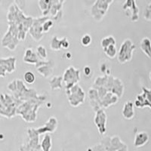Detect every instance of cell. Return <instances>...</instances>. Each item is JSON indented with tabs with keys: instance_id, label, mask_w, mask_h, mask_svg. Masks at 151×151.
Returning <instances> with one entry per match:
<instances>
[{
	"instance_id": "1",
	"label": "cell",
	"mask_w": 151,
	"mask_h": 151,
	"mask_svg": "<svg viewBox=\"0 0 151 151\" xmlns=\"http://www.w3.org/2000/svg\"><path fill=\"white\" fill-rule=\"evenodd\" d=\"M134 48L135 45H134V43L130 40H125L122 43L120 48L119 49L118 55H117L118 61L121 64H124L132 60Z\"/></svg>"
},
{
	"instance_id": "2",
	"label": "cell",
	"mask_w": 151,
	"mask_h": 151,
	"mask_svg": "<svg viewBox=\"0 0 151 151\" xmlns=\"http://www.w3.org/2000/svg\"><path fill=\"white\" fill-rule=\"evenodd\" d=\"M66 91L71 106H77L84 102L85 93L79 86L75 85Z\"/></svg>"
},
{
	"instance_id": "3",
	"label": "cell",
	"mask_w": 151,
	"mask_h": 151,
	"mask_svg": "<svg viewBox=\"0 0 151 151\" xmlns=\"http://www.w3.org/2000/svg\"><path fill=\"white\" fill-rule=\"evenodd\" d=\"M113 1V0H97L91 9V14L96 21L101 20Z\"/></svg>"
},
{
	"instance_id": "4",
	"label": "cell",
	"mask_w": 151,
	"mask_h": 151,
	"mask_svg": "<svg viewBox=\"0 0 151 151\" xmlns=\"http://www.w3.org/2000/svg\"><path fill=\"white\" fill-rule=\"evenodd\" d=\"M79 79L80 76L79 70H76L73 67H69L65 70L64 75V81L66 83V90L76 85Z\"/></svg>"
},
{
	"instance_id": "5",
	"label": "cell",
	"mask_w": 151,
	"mask_h": 151,
	"mask_svg": "<svg viewBox=\"0 0 151 151\" xmlns=\"http://www.w3.org/2000/svg\"><path fill=\"white\" fill-rule=\"evenodd\" d=\"M143 94H138L136 98L134 104L137 108H143L144 106L151 107V90L142 88Z\"/></svg>"
},
{
	"instance_id": "6",
	"label": "cell",
	"mask_w": 151,
	"mask_h": 151,
	"mask_svg": "<svg viewBox=\"0 0 151 151\" xmlns=\"http://www.w3.org/2000/svg\"><path fill=\"white\" fill-rule=\"evenodd\" d=\"M0 70H1V76H5V73H13L15 70L16 58H1L0 62Z\"/></svg>"
},
{
	"instance_id": "7",
	"label": "cell",
	"mask_w": 151,
	"mask_h": 151,
	"mask_svg": "<svg viewBox=\"0 0 151 151\" xmlns=\"http://www.w3.org/2000/svg\"><path fill=\"white\" fill-rule=\"evenodd\" d=\"M94 124L98 127L100 134H104L106 132V114L103 110H99L96 112L94 116Z\"/></svg>"
},
{
	"instance_id": "8",
	"label": "cell",
	"mask_w": 151,
	"mask_h": 151,
	"mask_svg": "<svg viewBox=\"0 0 151 151\" xmlns=\"http://www.w3.org/2000/svg\"><path fill=\"white\" fill-rule=\"evenodd\" d=\"M45 21H46V18H44L42 20L38 19V20H36V22L33 23L32 27L29 29V33L33 38V40H35L36 41H39L42 37V33L43 32L42 24Z\"/></svg>"
},
{
	"instance_id": "9",
	"label": "cell",
	"mask_w": 151,
	"mask_h": 151,
	"mask_svg": "<svg viewBox=\"0 0 151 151\" xmlns=\"http://www.w3.org/2000/svg\"><path fill=\"white\" fill-rule=\"evenodd\" d=\"M149 141V134L146 132H141L137 133L134 137V145L135 147H141L147 144Z\"/></svg>"
},
{
	"instance_id": "10",
	"label": "cell",
	"mask_w": 151,
	"mask_h": 151,
	"mask_svg": "<svg viewBox=\"0 0 151 151\" xmlns=\"http://www.w3.org/2000/svg\"><path fill=\"white\" fill-rule=\"evenodd\" d=\"M122 116L125 119H132L134 116V104L131 101L125 102L124 106L122 107Z\"/></svg>"
},
{
	"instance_id": "11",
	"label": "cell",
	"mask_w": 151,
	"mask_h": 151,
	"mask_svg": "<svg viewBox=\"0 0 151 151\" xmlns=\"http://www.w3.org/2000/svg\"><path fill=\"white\" fill-rule=\"evenodd\" d=\"M132 9V21H137L138 19V16H137V12H138V9L136 6L135 1L134 0H126V2L123 5V9L126 10V9Z\"/></svg>"
},
{
	"instance_id": "12",
	"label": "cell",
	"mask_w": 151,
	"mask_h": 151,
	"mask_svg": "<svg viewBox=\"0 0 151 151\" xmlns=\"http://www.w3.org/2000/svg\"><path fill=\"white\" fill-rule=\"evenodd\" d=\"M57 125H58V122H57L56 118H55V117H51L48 120V122L45 123V126L43 128H40L37 130V132L39 133H42V132H53L54 131L56 130Z\"/></svg>"
},
{
	"instance_id": "13",
	"label": "cell",
	"mask_w": 151,
	"mask_h": 151,
	"mask_svg": "<svg viewBox=\"0 0 151 151\" xmlns=\"http://www.w3.org/2000/svg\"><path fill=\"white\" fill-rule=\"evenodd\" d=\"M140 48L148 58H151V41L149 38H143L140 42Z\"/></svg>"
},
{
	"instance_id": "14",
	"label": "cell",
	"mask_w": 151,
	"mask_h": 151,
	"mask_svg": "<svg viewBox=\"0 0 151 151\" xmlns=\"http://www.w3.org/2000/svg\"><path fill=\"white\" fill-rule=\"evenodd\" d=\"M37 54L33 52L32 48H27L24 55V61L27 64H36L38 63Z\"/></svg>"
},
{
	"instance_id": "15",
	"label": "cell",
	"mask_w": 151,
	"mask_h": 151,
	"mask_svg": "<svg viewBox=\"0 0 151 151\" xmlns=\"http://www.w3.org/2000/svg\"><path fill=\"white\" fill-rule=\"evenodd\" d=\"M123 85H122L121 80L118 79H115L114 80V84L113 86V90H112V93L115 94L117 97H122L123 94Z\"/></svg>"
},
{
	"instance_id": "16",
	"label": "cell",
	"mask_w": 151,
	"mask_h": 151,
	"mask_svg": "<svg viewBox=\"0 0 151 151\" xmlns=\"http://www.w3.org/2000/svg\"><path fill=\"white\" fill-rule=\"evenodd\" d=\"M104 52L106 55V57H108L110 59L114 58L116 56L117 54H118L116 45H111L108 46L107 48L104 49Z\"/></svg>"
},
{
	"instance_id": "17",
	"label": "cell",
	"mask_w": 151,
	"mask_h": 151,
	"mask_svg": "<svg viewBox=\"0 0 151 151\" xmlns=\"http://www.w3.org/2000/svg\"><path fill=\"white\" fill-rule=\"evenodd\" d=\"M111 45H116L115 39L112 36H106V37L103 38L101 41V46L102 47L103 49H105Z\"/></svg>"
},
{
	"instance_id": "18",
	"label": "cell",
	"mask_w": 151,
	"mask_h": 151,
	"mask_svg": "<svg viewBox=\"0 0 151 151\" xmlns=\"http://www.w3.org/2000/svg\"><path fill=\"white\" fill-rule=\"evenodd\" d=\"M52 147V138L49 134H45L42 141V147L43 151H50Z\"/></svg>"
},
{
	"instance_id": "19",
	"label": "cell",
	"mask_w": 151,
	"mask_h": 151,
	"mask_svg": "<svg viewBox=\"0 0 151 151\" xmlns=\"http://www.w3.org/2000/svg\"><path fill=\"white\" fill-rule=\"evenodd\" d=\"M50 47L53 51H59L61 48V40H59L58 36H53Z\"/></svg>"
},
{
	"instance_id": "20",
	"label": "cell",
	"mask_w": 151,
	"mask_h": 151,
	"mask_svg": "<svg viewBox=\"0 0 151 151\" xmlns=\"http://www.w3.org/2000/svg\"><path fill=\"white\" fill-rule=\"evenodd\" d=\"M24 82L27 83V84H33L36 80V76H35L34 73L31 71H27L24 73Z\"/></svg>"
},
{
	"instance_id": "21",
	"label": "cell",
	"mask_w": 151,
	"mask_h": 151,
	"mask_svg": "<svg viewBox=\"0 0 151 151\" xmlns=\"http://www.w3.org/2000/svg\"><path fill=\"white\" fill-rule=\"evenodd\" d=\"M61 77H54L50 82L52 89H56V88H61Z\"/></svg>"
},
{
	"instance_id": "22",
	"label": "cell",
	"mask_w": 151,
	"mask_h": 151,
	"mask_svg": "<svg viewBox=\"0 0 151 151\" xmlns=\"http://www.w3.org/2000/svg\"><path fill=\"white\" fill-rule=\"evenodd\" d=\"M36 54L38 57L41 58L42 59H46L48 54H47V50L43 45H39L36 48Z\"/></svg>"
},
{
	"instance_id": "23",
	"label": "cell",
	"mask_w": 151,
	"mask_h": 151,
	"mask_svg": "<svg viewBox=\"0 0 151 151\" xmlns=\"http://www.w3.org/2000/svg\"><path fill=\"white\" fill-rule=\"evenodd\" d=\"M92 42V38L89 34H85L81 38V44L84 47L89 46Z\"/></svg>"
},
{
	"instance_id": "24",
	"label": "cell",
	"mask_w": 151,
	"mask_h": 151,
	"mask_svg": "<svg viewBox=\"0 0 151 151\" xmlns=\"http://www.w3.org/2000/svg\"><path fill=\"white\" fill-rule=\"evenodd\" d=\"M53 21L52 20H46L45 22L43 23L42 24V30L44 33H47L48 31H49V29L53 27Z\"/></svg>"
},
{
	"instance_id": "25",
	"label": "cell",
	"mask_w": 151,
	"mask_h": 151,
	"mask_svg": "<svg viewBox=\"0 0 151 151\" xmlns=\"http://www.w3.org/2000/svg\"><path fill=\"white\" fill-rule=\"evenodd\" d=\"M70 47V42L66 37L61 39V48L63 49H67Z\"/></svg>"
},
{
	"instance_id": "26",
	"label": "cell",
	"mask_w": 151,
	"mask_h": 151,
	"mask_svg": "<svg viewBox=\"0 0 151 151\" xmlns=\"http://www.w3.org/2000/svg\"><path fill=\"white\" fill-rule=\"evenodd\" d=\"M91 67H88V66H86L84 67V74L85 76H86L87 77H89L91 75Z\"/></svg>"
},
{
	"instance_id": "27",
	"label": "cell",
	"mask_w": 151,
	"mask_h": 151,
	"mask_svg": "<svg viewBox=\"0 0 151 151\" xmlns=\"http://www.w3.org/2000/svg\"><path fill=\"white\" fill-rule=\"evenodd\" d=\"M150 80H151V72L150 73Z\"/></svg>"
}]
</instances>
